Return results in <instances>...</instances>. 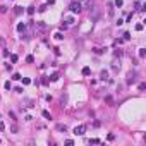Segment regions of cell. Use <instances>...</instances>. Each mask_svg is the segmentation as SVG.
Segmentation results:
<instances>
[{
    "mask_svg": "<svg viewBox=\"0 0 146 146\" xmlns=\"http://www.w3.org/2000/svg\"><path fill=\"white\" fill-rule=\"evenodd\" d=\"M10 88H12V84H10L9 81H7V83H5V89H7V91H9V89H10Z\"/></svg>",
    "mask_w": 146,
    "mask_h": 146,
    "instance_id": "cell-21",
    "label": "cell"
},
{
    "mask_svg": "<svg viewBox=\"0 0 146 146\" xmlns=\"http://www.w3.org/2000/svg\"><path fill=\"white\" fill-rule=\"evenodd\" d=\"M38 10H40V12H45V10H47V4H45V5H41Z\"/></svg>",
    "mask_w": 146,
    "mask_h": 146,
    "instance_id": "cell-22",
    "label": "cell"
},
{
    "mask_svg": "<svg viewBox=\"0 0 146 146\" xmlns=\"http://www.w3.org/2000/svg\"><path fill=\"white\" fill-rule=\"evenodd\" d=\"M0 131H5V124L2 120H0Z\"/></svg>",
    "mask_w": 146,
    "mask_h": 146,
    "instance_id": "cell-24",
    "label": "cell"
},
{
    "mask_svg": "<svg viewBox=\"0 0 146 146\" xmlns=\"http://www.w3.org/2000/svg\"><path fill=\"white\" fill-rule=\"evenodd\" d=\"M81 9H83V4L77 2V0L71 2V5H69V10H71L72 14H79V12H81Z\"/></svg>",
    "mask_w": 146,
    "mask_h": 146,
    "instance_id": "cell-1",
    "label": "cell"
},
{
    "mask_svg": "<svg viewBox=\"0 0 146 146\" xmlns=\"http://www.w3.org/2000/svg\"><path fill=\"white\" fill-rule=\"evenodd\" d=\"M23 84H26V86L31 84V79H29V77H24V79H23Z\"/></svg>",
    "mask_w": 146,
    "mask_h": 146,
    "instance_id": "cell-16",
    "label": "cell"
},
{
    "mask_svg": "<svg viewBox=\"0 0 146 146\" xmlns=\"http://www.w3.org/2000/svg\"><path fill=\"white\" fill-rule=\"evenodd\" d=\"M28 14H29V16H33V14H34V7H28Z\"/></svg>",
    "mask_w": 146,
    "mask_h": 146,
    "instance_id": "cell-17",
    "label": "cell"
},
{
    "mask_svg": "<svg viewBox=\"0 0 146 146\" xmlns=\"http://www.w3.org/2000/svg\"><path fill=\"white\" fill-rule=\"evenodd\" d=\"M143 28H144L143 24H136V31H143Z\"/></svg>",
    "mask_w": 146,
    "mask_h": 146,
    "instance_id": "cell-20",
    "label": "cell"
},
{
    "mask_svg": "<svg viewBox=\"0 0 146 146\" xmlns=\"http://www.w3.org/2000/svg\"><path fill=\"white\" fill-rule=\"evenodd\" d=\"M53 36H55V40H57V41H60V40H64V34H62V33H55Z\"/></svg>",
    "mask_w": 146,
    "mask_h": 146,
    "instance_id": "cell-9",
    "label": "cell"
},
{
    "mask_svg": "<svg viewBox=\"0 0 146 146\" xmlns=\"http://www.w3.org/2000/svg\"><path fill=\"white\" fill-rule=\"evenodd\" d=\"M57 129H58V131H62V132H65V131H67V126H65V124H58Z\"/></svg>",
    "mask_w": 146,
    "mask_h": 146,
    "instance_id": "cell-6",
    "label": "cell"
},
{
    "mask_svg": "<svg viewBox=\"0 0 146 146\" xmlns=\"http://www.w3.org/2000/svg\"><path fill=\"white\" fill-rule=\"evenodd\" d=\"M122 36H124V38H122L124 41H129V40H131V33H124Z\"/></svg>",
    "mask_w": 146,
    "mask_h": 146,
    "instance_id": "cell-14",
    "label": "cell"
},
{
    "mask_svg": "<svg viewBox=\"0 0 146 146\" xmlns=\"http://www.w3.org/2000/svg\"><path fill=\"white\" fill-rule=\"evenodd\" d=\"M100 77L103 79V81H105V79H108V72H107V71H101V72H100Z\"/></svg>",
    "mask_w": 146,
    "mask_h": 146,
    "instance_id": "cell-7",
    "label": "cell"
},
{
    "mask_svg": "<svg viewBox=\"0 0 146 146\" xmlns=\"http://www.w3.org/2000/svg\"><path fill=\"white\" fill-rule=\"evenodd\" d=\"M81 74H83V76H89V74H91V69H89V67H83Z\"/></svg>",
    "mask_w": 146,
    "mask_h": 146,
    "instance_id": "cell-4",
    "label": "cell"
},
{
    "mask_svg": "<svg viewBox=\"0 0 146 146\" xmlns=\"http://www.w3.org/2000/svg\"><path fill=\"white\" fill-rule=\"evenodd\" d=\"M112 67H113V71L117 72V71H119V69H120V65H117V64H113V65H112Z\"/></svg>",
    "mask_w": 146,
    "mask_h": 146,
    "instance_id": "cell-25",
    "label": "cell"
},
{
    "mask_svg": "<svg viewBox=\"0 0 146 146\" xmlns=\"http://www.w3.org/2000/svg\"><path fill=\"white\" fill-rule=\"evenodd\" d=\"M12 79H14V81H19V79H23V77H21L19 72H14V74H12Z\"/></svg>",
    "mask_w": 146,
    "mask_h": 146,
    "instance_id": "cell-8",
    "label": "cell"
},
{
    "mask_svg": "<svg viewBox=\"0 0 146 146\" xmlns=\"http://www.w3.org/2000/svg\"><path fill=\"white\" fill-rule=\"evenodd\" d=\"M113 5L115 7H122L124 5V0H113Z\"/></svg>",
    "mask_w": 146,
    "mask_h": 146,
    "instance_id": "cell-12",
    "label": "cell"
},
{
    "mask_svg": "<svg viewBox=\"0 0 146 146\" xmlns=\"http://www.w3.org/2000/svg\"><path fill=\"white\" fill-rule=\"evenodd\" d=\"M14 9H16V10H14L16 14H21V12H23V7H14Z\"/></svg>",
    "mask_w": 146,
    "mask_h": 146,
    "instance_id": "cell-19",
    "label": "cell"
},
{
    "mask_svg": "<svg viewBox=\"0 0 146 146\" xmlns=\"http://www.w3.org/2000/svg\"><path fill=\"white\" fill-rule=\"evenodd\" d=\"M144 55H146V50H144V48H139V57L144 58Z\"/></svg>",
    "mask_w": 146,
    "mask_h": 146,
    "instance_id": "cell-15",
    "label": "cell"
},
{
    "mask_svg": "<svg viewBox=\"0 0 146 146\" xmlns=\"http://www.w3.org/2000/svg\"><path fill=\"white\" fill-rule=\"evenodd\" d=\"M41 115H43V117H45V119H47V120H50V119H52V115H50V113H48L47 110H43V112H41Z\"/></svg>",
    "mask_w": 146,
    "mask_h": 146,
    "instance_id": "cell-11",
    "label": "cell"
},
{
    "mask_svg": "<svg viewBox=\"0 0 146 146\" xmlns=\"http://www.w3.org/2000/svg\"><path fill=\"white\" fill-rule=\"evenodd\" d=\"M86 132V126H76L74 127V134L76 136H83Z\"/></svg>",
    "mask_w": 146,
    "mask_h": 146,
    "instance_id": "cell-2",
    "label": "cell"
},
{
    "mask_svg": "<svg viewBox=\"0 0 146 146\" xmlns=\"http://www.w3.org/2000/svg\"><path fill=\"white\" fill-rule=\"evenodd\" d=\"M26 62H29V64H31V62H34V58H33V55H28V57H26Z\"/></svg>",
    "mask_w": 146,
    "mask_h": 146,
    "instance_id": "cell-18",
    "label": "cell"
},
{
    "mask_svg": "<svg viewBox=\"0 0 146 146\" xmlns=\"http://www.w3.org/2000/svg\"><path fill=\"white\" fill-rule=\"evenodd\" d=\"M16 29H17V33H23V31H24V29H26V24H24V23H19Z\"/></svg>",
    "mask_w": 146,
    "mask_h": 146,
    "instance_id": "cell-3",
    "label": "cell"
},
{
    "mask_svg": "<svg viewBox=\"0 0 146 146\" xmlns=\"http://www.w3.org/2000/svg\"><path fill=\"white\" fill-rule=\"evenodd\" d=\"M144 88H146V84H144V83H141V84H139V89H141V91H144Z\"/></svg>",
    "mask_w": 146,
    "mask_h": 146,
    "instance_id": "cell-26",
    "label": "cell"
},
{
    "mask_svg": "<svg viewBox=\"0 0 146 146\" xmlns=\"http://www.w3.org/2000/svg\"><path fill=\"white\" fill-rule=\"evenodd\" d=\"M89 143H93V144H98V143H100V139H96V137H94V139H89Z\"/></svg>",
    "mask_w": 146,
    "mask_h": 146,
    "instance_id": "cell-23",
    "label": "cell"
},
{
    "mask_svg": "<svg viewBox=\"0 0 146 146\" xmlns=\"http://www.w3.org/2000/svg\"><path fill=\"white\" fill-rule=\"evenodd\" d=\"M136 81V74H129V79H127V84H132Z\"/></svg>",
    "mask_w": 146,
    "mask_h": 146,
    "instance_id": "cell-5",
    "label": "cell"
},
{
    "mask_svg": "<svg viewBox=\"0 0 146 146\" xmlns=\"http://www.w3.org/2000/svg\"><path fill=\"white\" fill-rule=\"evenodd\" d=\"M17 60H19V58H17V55H16V53H12V55H10V62H12V64H16Z\"/></svg>",
    "mask_w": 146,
    "mask_h": 146,
    "instance_id": "cell-13",
    "label": "cell"
},
{
    "mask_svg": "<svg viewBox=\"0 0 146 146\" xmlns=\"http://www.w3.org/2000/svg\"><path fill=\"white\" fill-rule=\"evenodd\" d=\"M50 81H53V83H55V81H58V74H57V72H53V74L50 76Z\"/></svg>",
    "mask_w": 146,
    "mask_h": 146,
    "instance_id": "cell-10",
    "label": "cell"
}]
</instances>
